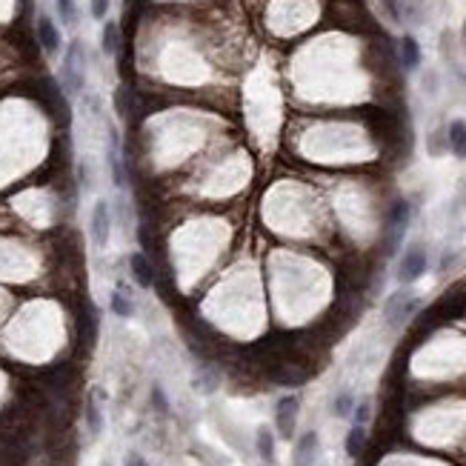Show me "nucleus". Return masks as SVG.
<instances>
[{
  "mask_svg": "<svg viewBox=\"0 0 466 466\" xmlns=\"http://www.w3.org/2000/svg\"><path fill=\"white\" fill-rule=\"evenodd\" d=\"M409 218H412V206L406 198H398L392 200L389 212H387V237H383V252L387 255H395L400 240L406 235V226H409Z\"/></svg>",
  "mask_w": 466,
  "mask_h": 466,
  "instance_id": "1",
  "label": "nucleus"
},
{
  "mask_svg": "<svg viewBox=\"0 0 466 466\" xmlns=\"http://www.w3.org/2000/svg\"><path fill=\"white\" fill-rule=\"evenodd\" d=\"M421 307V300H417L409 289H398V292H392L389 295V300H387V307H383V318H387V324L389 326H404L406 320L412 318V312Z\"/></svg>",
  "mask_w": 466,
  "mask_h": 466,
  "instance_id": "2",
  "label": "nucleus"
},
{
  "mask_svg": "<svg viewBox=\"0 0 466 466\" xmlns=\"http://www.w3.org/2000/svg\"><path fill=\"white\" fill-rule=\"evenodd\" d=\"M426 269H429V255H426V249H424L421 244H412V246L404 252V258H400L398 281L404 283V286H409V283H415L417 278H424Z\"/></svg>",
  "mask_w": 466,
  "mask_h": 466,
  "instance_id": "3",
  "label": "nucleus"
},
{
  "mask_svg": "<svg viewBox=\"0 0 466 466\" xmlns=\"http://www.w3.org/2000/svg\"><path fill=\"white\" fill-rule=\"evenodd\" d=\"M63 83H66L69 92L83 89V49H80L77 40L69 46V55L63 60Z\"/></svg>",
  "mask_w": 466,
  "mask_h": 466,
  "instance_id": "4",
  "label": "nucleus"
},
{
  "mask_svg": "<svg viewBox=\"0 0 466 466\" xmlns=\"http://www.w3.org/2000/svg\"><path fill=\"white\" fill-rule=\"evenodd\" d=\"M89 229H92L94 246H106V244H109V237H112V209H109L106 200H98V203H94Z\"/></svg>",
  "mask_w": 466,
  "mask_h": 466,
  "instance_id": "5",
  "label": "nucleus"
},
{
  "mask_svg": "<svg viewBox=\"0 0 466 466\" xmlns=\"http://www.w3.org/2000/svg\"><path fill=\"white\" fill-rule=\"evenodd\" d=\"M298 398L295 395H286L278 400L275 406V426L281 432V438H292L295 435V424H298Z\"/></svg>",
  "mask_w": 466,
  "mask_h": 466,
  "instance_id": "6",
  "label": "nucleus"
},
{
  "mask_svg": "<svg viewBox=\"0 0 466 466\" xmlns=\"http://www.w3.org/2000/svg\"><path fill=\"white\" fill-rule=\"evenodd\" d=\"M129 272H132V278H135V283L140 289H152V283H155V266H152V261L143 252H132L129 255Z\"/></svg>",
  "mask_w": 466,
  "mask_h": 466,
  "instance_id": "7",
  "label": "nucleus"
},
{
  "mask_svg": "<svg viewBox=\"0 0 466 466\" xmlns=\"http://www.w3.org/2000/svg\"><path fill=\"white\" fill-rule=\"evenodd\" d=\"M38 40H40L46 55H57L60 52V31L52 23V18H46V14L38 18Z\"/></svg>",
  "mask_w": 466,
  "mask_h": 466,
  "instance_id": "8",
  "label": "nucleus"
},
{
  "mask_svg": "<svg viewBox=\"0 0 466 466\" xmlns=\"http://www.w3.org/2000/svg\"><path fill=\"white\" fill-rule=\"evenodd\" d=\"M400 63H404V69H409V72L421 66V43L412 35L400 38Z\"/></svg>",
  "mask_w": 466,
  "mask_h": 466,
  "instance_id": "9",
  "label": "nucleus"
},
{
  "mask_svg": "<svg viewBox=\"0 0 466 466\" xmlns=\"http://www.w3.org/2000/svg\"><path fill=\"white\" fill-rule=\"evenodd\" d=\"M446 146L452 149L458 157H466V123L463 120H452L446 129Z\"/></svg>",
  "mask_w": 466,
  "mask_h": 466,
  "instance_id": "10",
  "label": "nucleus"
},
{
  "mask_svg": "<svg viewBox=\"0 0 466 466\" xmlns=\"http://www.w3.org/2000/svg\"><path fill=\"white\" fill-rule=\"evenodd\" d=\"M318 452V435L309 432L298 441V452H295V466H312V458Z\"/></svg>",
  "mask_w": 466,
  "mask_h": 466,
  "instance_id": "11",
  "label": "nucleus"
},
{
  "mask_svg": "<svg viewBox=\"0 0 466 466\" xmlns=\"http://www.w3.org/2000/svg\"><path fill=\"white\" fill-rule=\"evenodd\" d=\"M94 335H98V312H94L92 303H86L83 312H80V337H83L86 344H92Z\"/></svg>",
  "mask_w": 466,
  "mask_h": 466,
  "instance_id": "12",
  "label": "nucleus"
},
{
  "mask_svg": "<svg viewBox=\"0 0 466 466\" xmlns=\"http://www.w3.org/2000/svg\"><path fill=\"white\" fill-rule=\"evenodd\" d=\"M109 307H112V312L120 315V318H129V315L135 312V303L129 300V292H126V286H118V292H112Z\"/></svg>",
  "mask_w": 466,
  "mask_h": 466,
  "instance_id": "13",
  "label": "nucleus"
},
{
  "mask_svg": "<svg viewBox=\"0 0 466 466\" xmlns=\"http://www.w3.org/2000/svg\"><path fill=\"white\" fill-rule=\"evenodd\" d=\"M101 46H103V52L106 55H118V49H120V29H118V23H106L103 26V38H101Z\"/></svg>",
  "mask_w": 466,
  "mask_h": 466,
  "instance_id": "14",
  "label": "nucleus"
},
{
  "mask_svg": "<svg viewBox=\"0 0 466 466\" xmlns=\"http://www.w3.org/2000/svg\"><path fill=\"white\" fill-rule=\"evenodd\" d=\"M363 443H366L363 426H352L349 435H346V455H349V458H358V455L363 452Z\"/></svg>",
  "mask_w": 466,
  "mask_h": 466,
  "instance_id": "15",
  "label": "nucleus"
},
{
  "mask_svg": "<svg viewBox=\"0 0 466 466\" xmlns=\"http://www.w3.org/2000/svg\"><path fill=\"white\" fill-rule=\"evenodd\" d=\"M258 455L263 461H275V435H272L266 426L258 429Z\"/></svg>",
  "mask_w": 466,
  "mask_h": 466,
  "instance_id": "16",
  "label": "nucleus"
},
{
  "mask_svg": "<svg viewBox=\"0 0 466 466\" xmlns=\"http://www.w3.org/2000/svg\"><path fill=\"white\" fill-rule=\"evenodd\" d=\"M352 409H355V400H352L349 392H341V395L335 398V415H337V417L352 415Z\"/></svg>",
  "mask_w": 466,
  "mask_h": 466,
  "instance_id": "17",
  "label": "nucleus"
},
{
  "mask_svg": "<svg viewBox=\"0 0 466 466\" xmlns=\"http://www.w3.org/2000/svg\"><path fill=\"white\" fill-rule=\"evenodd\" d=\"M57 12H60V18H63V23H75V18H77V9H75V3L72 0H57Z\"/></svg>",
  "mask_w": 466,
  "mask_h": 466,
  "instance_id": "18",
  "label": "nucleus"
},
{
  "mask_svg": "<svg viewBox=\"0 0 466 466\" xmlns=\"http://www.w3.org/2000/svg\"><path fill=\"white\" fill-rule=\"evenodd\" d=\"M86 421H89L92 432H101V412H98V406H94V400L86 404Z\"/></svg>",
  "mask_w": 466,
  "mask_h": 466,
  "instance_id": "19",
  "label": "nucleus"
},
{
  "mask_svg": "<svg viewBox=\"0 0 466 466\" xmlns=\"http://www.w3.org/2000/svg\"><path fill=\"white\" fill-rule=\"evenodd\" d=\"M106 12H109V0H92V18L103 21Z\"/></svg>",
  "mask_w": 466,
  "mask_h": 466,
  "instance_id": "20",
  "label": "nucleus"
},
{
  "mask_svg": "<svg viewBox=\"0 0 466 466\" xmlns=\"http://www.w3.org/2000/svg\"><path fill=\"white\" fill-rule=\"evenodd\" d=\"M352 412H355V426H363L369 421V404H366V400H363V404H358Z\"/></svg>",
  "mask_w": 466,
  "mask_h": 466,
  "instance_id": "21",
  "label": "nucleus"
},
{
  "mask_svg": "<svg viewBox=\"0 0 466 466\" xmlns=\"http://www.w3.org/2000/svg\"><path fill=\"white\" fill-rule=\"evenodd\" d=\"M152 398H155V406H157L160 412H166V409H169V406H166V398H164V392H160V389H155V392H152Z\"/></svg>",
  "mask_w": 466,
  "mask_h": 466,
  "instance_id": "22",
  "label": "nucleus"
},
{
  "mask_svg": "<svg viewBox=\"0 0 466 466\" xmlns=\"http://www.w3.org/2000/svg\"><path fill=\"white\" fill-rule=\"evenodd\" d=\"M126 466H149V463L143 461L140 455H129V458H126Z\"/></svg>",
  "mask_w": 466,
  "mask_h": 466,
  "instance_id": "23",
  "label": "nucleus"
},
{
  "mask_svg": "<svg viewBox=\"0 0 466 466\" xmlns=\"http://www.w3.org/2000/svg\"><path fill=\"white\" fill-rule=\"evenodd\" d=\"M463 38H466V23H463Z\"/></svg>",
  "mask_w": 466,
  "mask_h": 466,
  "instance_id": "24",
  "label": "nucleus"
}]
</instances>
